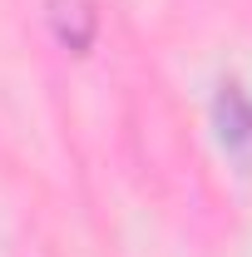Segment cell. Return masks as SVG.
Wrapping results in <instances>:
<instances>
[{"label":"cell","instance_id":"obj_1","mask_svg":"<svg viewBox=\"0 0 252 257\" xmlns=\"http://www.w3.org/2000/svg\"><path fill=\"white\" fill-rule=\"evenodd\" d=\"M218 124H222L227 149L252 154V104H247V94H242L237 84H222V94H218Z\"/></svg>","mask_w":252,"mask_h":257},{"label":"cell","instance_id":"obj_2","mask_svg":"<svg viewBox=\"0 0 252 257\" xmlns=\"http://www.w3.org/2000/svg\"><path fill=\"white\" fill-rule=\"evenodd\" d=\"M55 10V30H60V40L69 45V50H84L89 45V35H94V5L89 0H50Z\"/></svg>","mask_w":252,"mask_h":257}]
</instances>
